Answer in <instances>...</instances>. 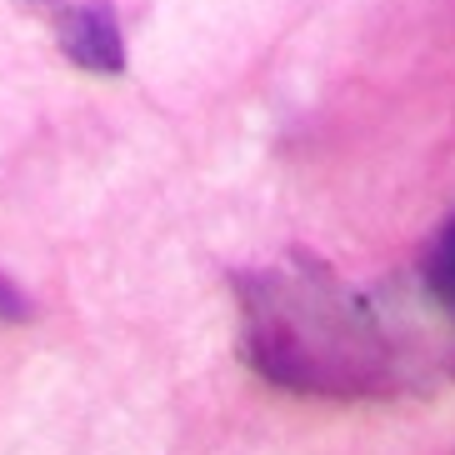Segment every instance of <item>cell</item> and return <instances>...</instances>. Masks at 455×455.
Here are the masks:
<instances>
[{
  "label": "cell",
  "instance_id": "cell-1",
  "mask_svg": "<svg viewBox=\"0 0 455 455\" xmlns=\"http://www.w3.org/2000/svg\"><path fill=\"white\" fill-rule=\"evenodd\" d=\"M55 41H60V51H66L76 66L95 70V76H116V70L125 66L121 26H116V11H110L106 0H85V5L60 11Z\"/></svg>",
  "mask_w": 455,
  "mask_h": 455
},
{
  "label": "cell",
  "instance_id": "cell-2",
  "mask_svg": "<svg viewBox=\"0 0 455 455\" xmlns=\"http://www.w3.org/2000/svg\"><path fill=\"white\" fill-rule=\"evenodd\" d=\"M426 281H430V291H435V300H441V306L455 315V220L441 230V241L430 245Z\"/></svg>",
  "mask_w": 455,
  "mask_h": 455
},
{
  "label": "cell",
  "instance_id": "cell-3",
  "mask_svg": "<svg viewBox=\"0 0 455 455\" xmlns=\"http://www.w3.org/2000/svg\"><path fill=\"white\" fill-rule=\"evenodd\" d=\"M26 295L15 291L11 281H5V275H0V315H11V321H20V315H26Z\"/></svg>",
  "mask_w": 455,
  "mask_h": 455
},
{
  "label": "cell",
  "instance_id": "cell-4",
  "mask_svg": "<svg viewBox=\"0 0 455 455\" xmlns=\"http://www.w3.org/2000/svg\"><path fill=\"white\" fill-rule=\"evenodd\" d=\"M26 5H60V0H26Z\"/></svg>",
  "mask_w": 455,
  "mask_h": 455
}]
</instances>
